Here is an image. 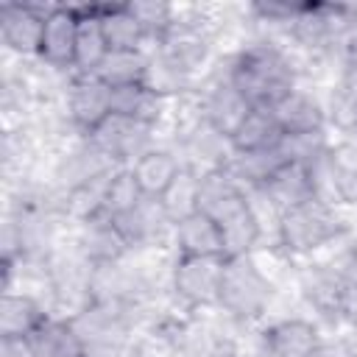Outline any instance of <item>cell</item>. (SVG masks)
<instances>
[{
    "mask_svg": "<svg viewBox=\"0 0 357 357\" xmlns=\"http://www.w3.org/2000/svg\"><path fill=\"white\" fill-rule=\"evenodd\" d=\"M75 36H78V6H64V3L50 6L36 59L50 70H73Z\"/></svg>",
    "mask_w": 357,
    "mask_h": 357,
    "instance_id": "ba28073f",
    "label": "cell"
},
{
    "mask_svg": "<svg viewBox=\"0 0 357 357\" xmlns=\"http://www.w3.org/2000/svg\"><path fill=\"white\" fill-rule=\"evenodd\" d=\"M346 234H349V226L340 218L337 206L321 198H307L276 215V248L287 259L312 257L340 243Z\"/></svg>",
    "mask_w": 357,
    "mask_h": 357,
    "instance_id": "7a4b0ae2",
    "label": "cell"
},
{
    "mask_svg": "<svg viewBox=\"0 0 357 357\" xmlns=\"http://www.w3.org/2000/svg\"><path fill=\"white\" fill-rule=\"evenodd\" d=\"M128 251H131V245L126 243L123 231L117 229V223L109 215L98 212V215L86 218L84 223H78V254L92 268L117 265V262H123V257Z\"/></svg>",
    "mask_w": 357,
    "mask_h": 357,
    "instance_id": "8fae6325",
    "label": "cell"
},
{
    "mask_svg": "<svg viewBox=\"0 0 357 357\" xmlns=\"http://www.w3.org/2000/svg\"><path fill=\"white\" fill-rule=\"evenodd\" d=\"M282 128L273 117L271 109H251L245 120L237 126V131L229 137L231 153H254V151H268L282 142Z\"/></svg>",
    "mask_w": 357,
    "mask_h": 357,
    "instance_id": "44dd1931",
    "label": "cell"
},
{
    "mask_svg": "<svg viewBox=\"0 0 357 357\" xmlns=\"http://www.w3.org/2000/svg\"><path fill=\"white\" fill-rule=\"evenodd\" d=\"M201 103V117L209 128H215L220 137H231L237 131V126L245 120V114L251 112V106L245 103V98L234 89V84L226 75L212 78L204 92L198 95Z\"/></svg>",
    "mask_w": 357,
    "mask_h": 357,
    "instance_id": "30bf717a",
    "label": "cell"
},
{
    "mask_svg": "<svg viewBox=\"0 0 357 357\" xmlns=\"http://www.w3.org/2000/svg\"><path fill=\"white\" fill-rule=\"evenodd\" d=\"M128 167H131V173H134V178H137L142 195L159 201V198L165 195V190L176 181V176L181 173L184 162H181V156H178L176 151L153 145L151 151H145V153H142L134 165H128Z\"/></svg>",
    "mask_w": 357,
    "mask_h": 357,
    "instance_id": "e0dca14e",
    "label": "cell"
},
{
    "mask_svg": "<svg viewBox=\"0 0 357 357\" xmlns=\"http://www.w3.org/2000/svg\"><path fill=\"white\" fill-rule=\"evenodd\" d=\"M128 6L134 11L137 22L142 25L148 42H156V45H162L170 36V31L176 28V22H178V8L170 6V3H162V0H131Z\"/></svg>",
    "mask_w": 357,
    "mask_h": 357,
    "instance_id": "484cf974",
    "label": "cell"
},
{
    "mask_svg": "<svg viewBox=\"0 0 357 357\" xmlns=\"http://www.w3.org/2000/svg\"><path fill=\"white\" fill-rule=\"evenodd\" d=\"M282 134H312V131H326V106L307 89L296 86L287 92L279 103L271 106Z\"/></svg>",
    "mask_w": 357,
    "mask_h": 357,
    "instance_id": "5bb4252c",
    "label": "cell"
},
{
    "mask_svg": "<svg viewBox=\"0 0 357 357\" xmlns=\"http://www.w3.org/2000/svg\"><path fill=\"white\" fill-rule=\"evenodd\" d=\"M259 349L262 357H321L326 340L307 318H279L262 329Z\"/></svg>",
    "mask_w": 357,
    "mask_h": 357,
    "instance_id": "52a82bcc",
    "label": "cell"
},
{
    "mask_svg": "<svg viewBox=\"0 0 357 357\" xmlns=\"http://www.w3.org/2000/svg\"><path fill=\"white\" fill-rule=\"evenodd\" d=\"M167 98L159 95L153 86L148 84H134V86H117L112 89V114L137 120L142 126L156 128L162 114H165Z\"/></svg>",
    "mask_w": 357,
    "mask_h": 357,
    "instance_id": "d6986e66",
    "label": "cell"
},
{
    "mask_svg": "<svg viewBox=\"0 0 357 357\" xmlns=\"http://www.w3.org/2000/svg\"><path fill=\"white\" fill-rule=\"evenodd\" d=\"M349 137H351V139H357V126L351 128V134H349Z\"/></svg>",
    "mask_w": 357,
    "mask_h": 357,
    "instance_id": "4316f807",
    "label": "cell"
},
{
    "mask_svg": "<svg viewBox=\"0 0 357 357\" xmlns=\"http://www.w3.org/2000/svg\"><path fill=\"white\" fill-rule=\"evenodd\" d=\"M198 187H201V173L184 165L181 173L176 176V181L159 198V206H162V212L167 215V220L173 226L178 220H184L187 215L198 212Z\"/></svg>",
    "mask_w": 357,
    "mask_h": 357,
    "instance_id": "cb8c5ba5",
    "label": "cell"
},
{
    "mask_svg": "<svg viewBox=\"0 0 357 357\" xmlns=\"http://www.w3.org/2000/svg\"><path fill=\"white\" fill-rule=\"evenodd\" d=\"M50 318V312L45 310V304L20 290H6L3 301H0V340H28L45 321Z\"/></svg>",
    "mask_w": 357,
    "mask_h": 357,
    "instance_id": "9a60e30c",
    "label": "cell"
},
{
    "mask_svg": "<svg viewBox=\"0 0 357 357\" xmlns=\"http://www.w3.org/2000/svg\"><path fill=\"white\" fill-rule=\"evenodd\" d=\"M251 195H262V201L279 215L307 198H315V187H312V170L304 165H284L262 190L251 192Z\"/></svg>",
    "mask_w": 357,
    "mask_h": 357,
    "instance_id": "ac0fdd59",
    "label": "cell"
},
{
    "mask_svg": "<svg viewBox=\"0 0 357 357\" xmlns=\"http://www.w3.org/2000/svg\"><path fill=\"white\" fill-rule=\"evenodd\" d=\"M145 201L131 167H117L112 170L109 181H106V190H103V204H100V212L109 215V218H123L128 212H134L139 204Z\"/></svg>",
    "mask_w": 357,
    "mask_h": 357,
    "instance_id": "d4e9b609",
    "label": "cell"
},
{
    "mask_svg": "<svg viewBox=\"0 0 357 357\" xmlns=\"http://www.w3.org/2000/svg\"><path fill=\"white\" fill-rule=\"evenodd\" d=\"M151 73V53L148 50H109L103 64L98 67L95 78L103 81L109 89L148 84Z\"/></svg>",
    "mask_w": 357,
    "mask_h": 357,
    "instance_id": "7402d4cb",
    "label": "cell"
},
{
    "mask_svg": "<svg viewBox=\"0 0 357 357\" xmlns=\"http://www.w3.org/2000/svg\"><path fill=\"white\" fill-rule=\"evenodd\" d=\"M28 357H89V346L73 318H47L28 340Z\"/></svg>",
    "mask_w": 357,
    "mask_h": 357,
    "instance_id": "4fadbf2b",
    "label": "cell"
},
{
    "mask_svg": "<svg viewBox=\"0 0 357 357\" xmlns=\"http://www.w3.org/2000/svg\"><path fill=\"white\" fill-rule=\"evenodd\" d=\"M223 257H176L170 268V290L187 310L218 307Z\"/></svg>",
    "mask_w": 357,
    "mask_h": 357,
    "instance_id": "277c9868",
    "label": "cell"
},
{
    "mask_svg": "<svg viewBox=\"0 0 357 357\" xmlns=\"http://www.w3.org/2000/svg\"><path fill=\"white\" fill-rule=\"evenodd\" d=\"M220 231H223L226 259L257 254L259 240H262V218H259L254 201L245 209H240L237 215H231L229 220H223L220 223Z\"/></svg>",
    "mask_w": 357,
    "mask_h": 357,
    "instance_id": "603a6c76",
    "label": "cell"
},
{
    "mask_svg": "<svg viewBox=\"0 0 357 357\" xmlns=\"http://www.w3.org/2000/svg\"><path fill=\"white\" fill-rule=\"evenodd\" d=\"M109 50H145V31L128 3H98Z\"/></svg>",
    "mask_w": 357,
    "mask_h": 357,
    "instance_id": "ffe728a7",
    "label": "cell"
},
{
    "mask_svg": "<svg viewBox=\"0 0 357 357\" xmlns=\"http://www.w3.org/2000/svg\"><path fill=\"white\" fill-rule=\"evenodd\" d=\"M276 284L254 257H234L223 265L218 307L237 324L262 318L273 301Z\"/></svg>",
    "mask_w": 357,
    "mask_h": 357,
    "instance_id": "3957f363",
    "label": "cell"
},
{
    "mask_svg": "<svg viewBox=\"0 0 357 357\" xmlns=\"http://www.w3.org/2000/svg\"><path fill=\"white\" fill-rule=\"evenodd\" d=\"M226 78L251 109H271L298 86V70L293 59L273 42H254L240 47L229 59Z\"/></svg>",
    "mask_w": 357,
    "mask_h": 357,
    "instance_id": "6da1fadb",
    "label": "cell"
},
{
    "mask_svg": "<svg viewBox=\"0 0 357 357\" xmlns=\"http://www.w3.org/2000/svg\"><path fill=\"white\" fill-rule=\"evenodd\" d=\"M153 131L156 128H151V126H142L137 120L112 114L103 126H98L89 137H84V142H89L114 167H128L145 151L153 148Z\"/></svg>",
    "mask_w": 357,
    "mask_h": 357,
    "instance_id": "5b68a950",
    "label": "cell"
},
{
    "mask_svg": "<svg viewBox=\"0 0 357 357\" xmlns=\"http://www.w3.org/2000/svg\"><path fill=\"white\" fill-rule=\"evenodd\" d=\"M64 112L70 126L89 137L112 117V89L95 75H73L64 86Z\"/></svg>",
    "mask_w": 357,
    "mask_h": 357,
    "instance_id": "8992f818",
    "label": "cell"
},
{
    "mask_svg": "<svg viewBox=\"0 0 357 357\" xmlns=\"http://www.w3.org/2000/svg\"><path fill=\"white\" fill-rule=\"evenodd\" d=\"M170 243L176 248V257H223L226 259L220 223L204 212H192L184 220H178L173 226Z\"/></svg>",
    "mask_w": 357,
    "mask_h": 357,
    "instance_id": "7c38bea8",
    "label": "cell"
},
{
    "mask_svg": "<svg viewBox=\"0 0 357 357\" xmlns=\"http://www.w3.org/2000/svg\"><path fill=\"white\" fill-rule=\"evenodd\" d=\"M50 6L31 3H6L0 8V39L8 50L20 56H39L42 31Z\"/></svg>",
    "mask_w": 357,
    "mask_h": 357,
    "instance_id": "9c48e42d",
    "label": "cell"
},
{
    "mask_svg": "<svg viewBox=\"0 0 357 357\" xmlns=\"http://www.w3.org/2000/svg\"><path fill=\"white\" fill-rule=\"evenodd\" d=\"M109 56V42L100 25L98 3L78 6V36H75V67L73 75H95Z\"/></svg>",
    "mask_w": 357,
    "mask_h": 357,
    "instance_id": "2e32d148",
    "label": "cell"
}]
</instances>
